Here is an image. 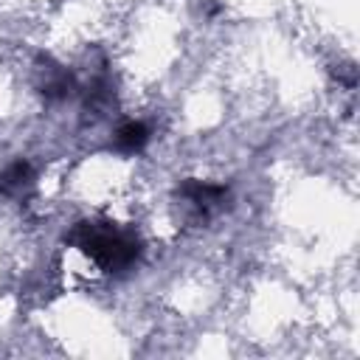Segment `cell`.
<instances>
[{"mask_svg": "<svg viewBox=\"0 0 360 360\" xmlns=\"http://www.w3.org/2000/svg\"><path fill=\"white\" fill-rule=\"evenodd\" d=\"M73 242L104 273H124L141 256L138 236L118 228V225H110V222L107 225H96V222L76 225Z\"/></svg>", "mask_w": 360, "mask_h": 360, "instance_id": "obj_1", "label": "cell"}, {"mask_svg": "<svg viewBox=\"0 0 360 360\" xmlns=\"http://www.w3.org/2000/svg\"><path fill=\"white\" fill-rule=\"evenodd\" d=\"M149 143V127L143 121H124L115 129V146L124 155H135Z\"/></svg>", "mask_w": 360, "mask_h": 360, "instance_id": "obj_2", "label": "cell"}]
</instances>
